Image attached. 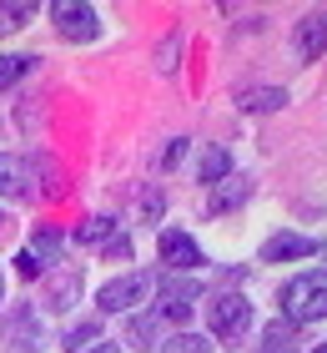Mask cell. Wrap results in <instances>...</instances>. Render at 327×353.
I'll return each mask as SVG.
<instances>
[{"mask_svg": "<svg viewBox=\"0 0 327 353\" xmlns=\"http://www.w3.org/2000/svg\"><path fill=\"white\" fill-rule=\"evenodd\" d=\"M282 308H287L292 323H317V318H327V268L287 283L282 288Z\"/></svg>", "mask_w": 327, "mask_h": 353, "instance_id": "1", "label": "cell"}, {"mask_svg": "<svg viewBox=\"0 0 327 353\" xmlns=\"http://www.w3.org/2000/svg\"><path fill=\"white\" fill-rule=\"evenodd\" d=\"M151 293H156V278H151V272H126V278L106 283L96 303H101L106 313H126V308H136V303H146Z\"/></svg>", "mask_w": 327, "mask_h": 353, "instance_id": "2", "label": "cell"}, {"mask_svg": "<svg viewBox=\"0 0 327 353\" xmlns=\"http://www.w3.org/2000/svg\"><path fill=\"white\" fill-rule=\"evenodd\" d=\"M211 333H217V339H242V333H247V323H252V308H247V298L242 293H217L211 298Z\"/></svg>", "mask_w": 327, "mask_h": 353, "instance_id": "3", "label": "cell"}, {"mask_svg": "<svg viewBox=\"0 0 327 353\" xmlns=\"http://www.w3.org/2000/svg\"><path fill=\"white\" fill-rule=\"evenodd\" d=\"M51 15H56V30L65 41H96L101 36V15H96L91 6H81V0H61Z\"/></svg>", "mask_w": 327, "mask_h": 353, "instance_id": "4", "label": "cell"}, {"mask_svg": "<svg viewBox=\"0 0 327 353\" xmlns=\"http://www.w3.org/2000/svg\"><path fill=\"white\" fill-rule=\"evenodd\" d=\"M196 293H202V288H196L191 278H167V283H161V318H171V323H187Z\"/></svg>", "mask_w": 327, "mask_h": 353, "instance_id": "5", "label": "cell"}, {"mask_svg": "<svg viewBox=\"0 0 327 353\" xmlns=\"http://www.w3.org/2000/svg\"><path fill=\"white\" fill-rule=\"evenodd\" d=\"M317 252V237H302V232H272L262 243V258L267 263H287V258H313Z\"/></svg>", "mask_w": 327, "mask_h": 353, "instance_id": "6", "label": "cell"}, {"mask_svg": "<svg viewBox=\"0 0 327 353\" xmlns=\"http://www.w3.org/2000/svg\"><path fill=\"white\" fill-rule=\"evenodd\" d=\"M161 263H171L176 272H187V268H196V263H202V248H196L187 232L167 228V232H161Z\"/></svg>", "mask_w": 327, "mask_h": 353, "instance_id": "7", "label": "cell"}, {"mask_svg": "<svg viewBox=\"0 0 327 353\" xmlns=\"http://www.w3.org/2000/svg\"><path fill=\"white\" fill-rule=\"evenodd\" d=\"M292 46H297L307 61L322 56V51H327V10H322V15H307V21L297 26V36H292Z\"/></svg>", "mask_w": 327, "mask_h": 353, "instance_id": "8", "label": "cell"}, {"mask_svg": "<svg viewBox=\"0 0 327 353\" xmlns=\"http://www.w3.org/2000/svg\"><path fill=\"white\" fill-rule=\"evenodd\" d=\"M282 101H287V91H282V86H247V91L237 96V106H242V111H277Z\"/></svg>", "mask_w": 327, "mask_h": 353, "instance_id": "9", "label": "cell"}, {"mask_svg": "<svg viewBox=\"0 0 327 353\" xmlns=\"http://www.w3.org/2000/svg\"><path fill=\"white\" fill-rule=\"evenodd\" d=\"M81 243H91V248H111V243H116V222H111V217H91V222H81Z\"/></svg>", "mask_w": 327, "mask_h": 353, "instance_id": "10", "label": "cell"}, {"mask_svg": "<svg viewBox=\"0 0 327 353\" xmlns=\"http://www.w3.org/2000/svg\"><path fill=\"white\" fill-rule=\"evenodd\" d=\"M21 192H25V167L0 152V197H21Z\"/></svg>", "mask_w": 327, "mask_h": 353, "instance_id": "11", "label": "cell"}, {"mask_svg": "<svg viewBox=\"0 0 327 353\" xmlns=\"http://www.w3.org/2000/svg\"><path fill=\"white\" fill-rule=\"evenodd\" d=\"M30 15H36V6L30 0H10V6H0V36H10V30H21Z\"/></svg>", "mask_w": 327, "mask_h": 353, "instance_id": "12", "label": "cell"}, {"mask_svg": "<svg viewBox=\"0 0 327 353\" xmlns=\"http://www.w3.org/2000/svg\"><path fill=\"white\" fill-rule=\"evenodd\" d=\"M226 172H232V157H226V147H207V157H202V182H222Z\"/></svg>", "mask_w": 327, "mask_h": 353, "instance_id": "13", "label": "cell"}, {"mask_svg": "<svg viewBox=\"0 0 327 353\" xmlns=\"http://www.w3.org/2000/svg\"><path fill=\"white\" fill-rule=\"evenodd\" d=\"M257 353H297V348H292V333H287L282 323H272L267 333H262V343H257Z\"/></svg>", "mask_w": 327, "mask_h": 353, "instance_id": "14", "label": "cell"}, {"mask_svg": "<svg viewBox=\"0 0 327 353\" xmlns=\"http://www.w3.org/2000/svg\"><path fill=\"white\" fill-rule=\"evenodd\" d=\"M211 343L207 339H196V333H176V339H167V343H156V353H207Z\"/></svg>", "mask_w": 327, "mask_h": 353, "instance_id": "15", "label": "cell"}, {"mask_svg": "<svg viewBox=\"0 0 327 353\" xmlns=\"http://www.w3.org/2000/svg\"><path fill=\"white\" fill-rule=\"evenodd\" d=\"M61 248H65V237H61L56 228H36V248H30L36 258H56Z\"/></svg>", "mask_w": 327, "mask_h": 353, "instance_id": "16", "label": "cell"}, {"mask_svg": "<svg viewBox=\"0 0 327 353\" xmlns=\"http://www.w3.org/2000/svg\"><path fill=\"white\" fill-rule=\"evenodd\" d=\"M30 71V56H0V91H6L15 76H25Z\"/></svg>", "mask_w": 327, "mask_h": 353, "instance_id": "17", "label": "cell"}, {"mask_svg": "<svg viewBox=\"0 0 327 353\" xmlns=\"http://www.w3.org/2000/svg\"><path fill=\"white\" fill-rule=\"evenodd\" d=\"M15 272H21V283H36L41 278V258L30 248H21V252H15Z\"/></svg>", "mask_w": 327, "mask_h": 353, "instance_id": "18", "label": "cell"}, {"mask_svg": "<svg viewBox=\"0 0 327 353\" xmlns=\"http://www.w3.org/2000/svg\"><path fill=\"white\" fill-rule=\"evenodd\" d=\"M91 353H121V348L116 343H101V348H91Z\"/></svg>", "mask_w": 327, "mask_h": 353, "instance_id": "19", "label": "cell"}, {"mask_svg": "<svg viewBox=\"0 0 327 353\" xmlns=\"http://www.w3.org/2000/svg\"><path fill=\"white\" fill-rule=\"evenodd\" d=\"M317 353H327V343H322V348H317Z\"/></svg>", "mask_w": 327, "mask_h": 353, "instance_id": "20", "label": "cell"}, {"mask_svg": "<svg viewBox=\"0 0 327 353\" xmlns=\"http://www.w3.org/2000/svg\"><path fill=\"white\" fill-rule=\"evenodd\" d=\"M0 222H6V217H0Z\"/></svg>", "mask_w": 327, "mask_h": 353, "instance_id": "21", "label": "cell"}]
</instances>
